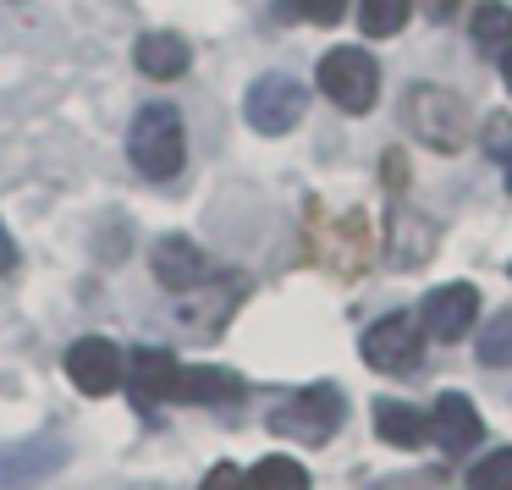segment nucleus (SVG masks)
Instances as JSON below:
<instances>
[{
  "mask_svg": "<svg viewBox=\"0 0 512 490\" xmlns=\"http://www.w3.org/2000/svg\"><path fill=\"white\" fill-rule=\"evenodd\" d=\"M342 419H347L342 391H336V386H314V391H298L292 402H281V408L270 413V430L287 435V441L320 446V441H331V435L342 430Z\"/></svg>",
  "mask_w": 512,
  "mask_h": 490,
  "instance_id": "obj_4",
  "label": "nucleus"
},
{
  "mask_svg": "<svg viewBox=\"0 0 512 490\" xmlns=\"http://www.w3.org/2000/svg\"><path fill=\"white\" fill-rule=\"evenodd\" d=\"M468 490H512V446H496V452L479 457L468 468Z\"/></svg>",
  "mask_w": 512,
  "mask_h": 490,
  "instance_id": "obj_20",
  "label": "nucleus"
},
{
  "mask_svg": "<svg viewBox=\"0 0 512 490\" xmlns=\"http://www.w3.org/2000/svg\"><path fill=\"white\" fill-rule=\"evenodd\" d=\"M248 485L254 490H309V468H303L298 457H287V452H270V457H259V463L248 468Z\"/></svg>",
  "mask_w": 512,
  "mask_h": 490,
  "instance_id": "obj_15",
  "label": "nucleus"
},
{
  "mask_svg": "<svg viewBox=\"0 0 512 490\" xmlns=\"http://www.w3.org/2000/svg\"><path fill=\"white\" fill-rule=\"evenodd\" d=\"M314 83L325 89V100L342 105V111H353V116L375 111V100H380V67H375V56H369V50H358V45L325 50Z\"/></svg>",
  "mask_w": 512,
  "mask_h": 490,
  "instance_id": "obj_3",
  "label": "nucleus"
},
{
  "mask_svg": "<svg viewBox=\"0 0 512 490\" xmlns=\"http://www.w3.org/2000/svg\"><path fill=\"white\" fill-rule=\"evenodd\" d=\"M474 39L479 50H501L512 39V6L507 0H479L474 6Z\"/></svg>",
  "mask_w": 512,
  "mask_h": 490,
  "instance_id": "obj_17",
  "label": "nucleus"
},
{
  "mask_svg": "<svg viewBox=\"0 0 512 490\" xmlns=\"http://www.w3.org/2000/svg\"><path fill=\"white\" fill-rule=\"evenodd\" d=\"M358 347H364L369 369H380V375H408L424 358V325H419V314H386V320L369 325Z\"/></svg>",
  "mask_w": 512,
  "mask_h": 490,
  "instance_id": "obj_6",
  "label": "nucleus"
},
{
  "mask_svg": "<svg viewBox=\"0 0 512 490\" xmlns=\"http://www.w3.org/2000/svg\"><path fill=\"white\" fill-rule=\"evenodd\" d=\"M402 122L413 127L419 144L441 149V155H457V149L474 138V116H468V105L457 100L452 89H441V83H413V89L402 94Z\"/></svg>",
  "mask_w": 512,
  "mask_h": 490,
  "instance_id": "obj_2",
  "label": "nucleus"
},
{
  "mask_svg": "<svg viewBox=\"0 0 512 490\" xmlns=\"http://www.w3.org/2000/svg\"><path fill=\"white\" fill-rule=\"evenodd\" d=\"M127 160H133V171H144L149 182H171L182 171V160H188V127H182V111L171 100H149L144 111L133 116Z\"/></svg>",
  "mask_w": 512,
  "mask_h": 490,
  "instance_id": "obj_1",
  "label": "nucleus"
},
{
  "mask_svg": "<svg viewBox=\"0 0 512 490\" xmlns=\"http://www.w3.org/2000/svg\"><path fill=\"white\" fill-rule=\"evenodd\" d=\"M375 435L386 446H402V452H419L430 441V413H419L413 402H397V397H380L375 402Z\"/></svg>",
  "mask_w": 512,
  "mask_h": 490,
  "instance_id": "obj_13",
  "label": "nucleus"
},
{
  "mask_svg": "<svg viewBox=\"0 0 512 490\" xmlns=\"http://www.w3.org/2000/svg\"><path fill=\"white\" fill-rule=\"evenodd\" d=\"M133 67L144 72V78H155V83H171V78H182V72L193 67V50H188L182 34H144L138 50H133Z\"/></svg>",
  "mask_w": 512,
  "mask_h": 490,
  "instance_id": "obj_14",
  "label": "nucleus"
},
{
  "mask_svg": "<svg viewBox=\"0 0 512 490\" xmlns=\"http://www.w3.org/2000/svg\"><path fill=\"white\" fill-rule=\"evenodd\" d=\"M171 402H193V408H232L243 402V375L221 364H177L171 375Z\"/></svg>",
  "mask_w": 512,
  "mask_h": 490,
  "instance_id": "obj_11",
  "label": "nucleus"
},
{
  "mask_svg": "<svg viewBox=\"0 0 512 490\" xmlns=\"http://www.w3.org/2000/svg\"><path fill=\"white\" fill-rule=\"evenodd\" d=\"M430 441L441 446V457H468L485 441V419L463 391H441L430 408Z\"/></svg>",
  "mask_w": 512,
  "mask_h": 490,
  "instance_id": "obj_10",
  "label": "nucleus"
},
{
  "mask_svg": "<svg viewBox=\"0 0 512 490\" xmlns=\"http://www.w3.org/2000/svg\"><path fill=\"white\" fill-rule=\"evenodd\" d=\"M199 490H254V485H248V474L237 463H215L210 474L199 479Z\"/></svg>",
  "mask_w": 512,
  "mask_h": 490,
  "instance_id": "obj_22",
  "label": "nucleus"
},
{
  "mask_svg": "<svg viewBox=\"0 0 512 490\" xmlns=\"http://www.w3.org/2000/svg\"><path fill=\"white\" fill-rule=\"evenodd\" d=\"M485 155L507 171V193H512V116H485Z\"/></svg>",
  "mask_w": 512,
  "mask_h": 490,
  "instance_id": "obj_21",
  "label": "nucleus"
},
{
  "mask_svg": "<svg viewBox=\"0 0 512 490\" xmlns=\"http://www.w3.org/2000/svg\"><path fill=\"white\" fill-rule=\"evenodd\" d=\"M474 320H479V292L468 281H446L419 303V325L430 342H463L474 331Z\"/></svg>",
  "mask_w": 512,
  "mask_h": 490,
  "instance_id": "obj_8",
  "label": "nucleus"
},
{
  "mask_svg": "<svg viewBox=\"0 0 512 490\" xmlns=\"http://www.w3.org/2000/svg\"><path fill=\"white\" fill-rule=\"evenodd\" d=\"M347 6H353V0H276V17L281 23H320V28H331V23L347 17Z\"/></svg>",
  "mask_w": 512,
  "mask_h": 490,
  "instance_id": "obj_18",
  "label": "nucleus"
},
{
  "mask_svg": "<svg viewBox=\"0 0 512 490\" xmlns=\"http://www.w3.org/2000/svg\"><path fill=\"white\" fill-rule=\"evenodd\" d=\"M479 364H490V369H512V309L507 314H496V320L479 331Z\"/></svg>",
  "mask_w": 512,
  "mask_h": 490,
  "instance_id": "obj_19",
  "label": "nucleus"
},
{
  "mask_svg": "<svg viewBox=\"0 0 512 490\" xmlns=\"http://www.w3.org/2000/svg\"><path fill=\"white\" fill-rule=\"evenodd\" d=\"M380 171H386V188H408V155H402V149H386Z\"/></svg>",
  "mask_w": 512,
  "mask_h": 490,
  "instance_id": "obj_23",
  "label": "nucleus"
},
{
  "mask_svg": "<svg viewBox=\"0 0 512 490\" xmlns=\"http://www.w3.org/2000/svg\"><path fill=\"white\" fill-rule=\"evenodd\" d=\"M149 270H155V281L166 292H199L204 281L215 276V265L204 259V248L193 243V237H182V232H166L155 248H149Z\"/></svg>",
  "mask_w": 512,
  "mask_h": 490,
  "instance_id": "obj_9",
  "label": "nucleus"
},
{
  "mask_svg": "<svg viewBox=\"0 0 512 490\" xmlns=\"http://www.w3.org/2000/svg\"><path fill=\"white\" fill-rule=\"evenodd\" d=\"M413 17V0H358V28L364 39H391Z\"/></svg>",
  "mask_w": 512,
  "mask_h": 490,
  "instance_id": "obj_16",
  "label": "nucleus"
},
{
  "mask_svg": "<svg viewBox=\"0 0 512 490\" xmlns=\"http://www.w3.org/2000/svg\"><path fill=\"white\" fill-rule=\"evenodd\" d=\"M303 111H309V89H303L298 78H287V72H265V78L243 94L248 127H254V133H265V138L292 133V127L303 122Z\"/></svg>",
  "mask_w": 512,
  "mask_h": 490,
  "instance_id": "obj_5",
  "label": "nucleus"
},
{
  "mask_svg": "<svg viewBox=\"0 0 512 490\" xmlns=\"http://www.w3.org/2000/svg\"><path fill=\"white\" fill-rule=\"evenodd\" d=\"M17 270V248H12V237L0 232V276H12Z\"/></svg>",
  "mask_w": 512,
  "mask_h": 490,
  "instance_id": "obj_24",
  "label": "nucleus"
},
{
  "mask_svg": "<svg viewBox=\"0 0 512 490\" xmlns=\"http://www.w3.org/2000/svg\"><path fill=\"white\" fill-rule=\"evenodd\" d=\"M501 83H507V94H512V50L501 56Z\"/></svg>",
  "mask_w": 512,
  "mask_h": 490,
  "instance_id": "obj_25",
  "label": "nucleus"
},
{
  "mask_svg": "<svg viewBox=\"0 0 512 490\" xmlns=\"http://www.w3.org/2000/svg\"><path fill=\"white\" fill-rule=\"evenodd\" d=\"M122 369H127V358L111 336H78L67 347V380L83 397H111L122 386Z\"/></svg>",
  "mask_w": 512,
  "mask_h": 490,
  "instance_id": "obj_7",
  "label": "nucleus"
},
{
  "mask_svg": "<svg viewBox=\"0 0 512 490\" xmlns=\"http://www.w3.org/2000/svg\"><path fill=\"white\" fill-rule=\"evenodd\" d=\"M171 375H177V353L171 347H133V358L122 369V380L133 386V402L144 413H155L171 397Z\"/></svg>",
  "mask_w": 512,
  "mask_h": 490,
  "instance_id": "obj_12",
  "label": "nucleus"
}]
</instances>
